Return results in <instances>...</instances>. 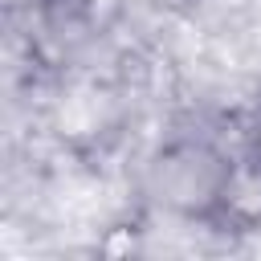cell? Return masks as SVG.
Wrapping results in <instances>:
<instances>
[{"label": "cell", "instance_id": "obj_1", "mask_svg": "<svg viewBox=\"0 0 261 261\" xmlns=\"http://www.w3.org/2000/svg\"><path fill=\"white\" fill-rule=\"evenodd\" d=\"M228 163H220L204 147H179L167 159H159V200L184 212H204L216 208L220 184H224Z\"/></svg>", "mask_w": 261, "mask_h": 261}, {"label": "cell", "instance_id": "obj_2", "mask_svg": "<svg viewBox=\"0 0 261 261\" xmlns=\"http://www.w3.org/2000/svg\"><path fill=\"white\" fill-rule=\"evenodd\" d=\"M216 208L237 224H257L261 220V151L228 163Z\"/></svg>", "mask_w": 261, "mask_h": 261}, {"label": "cell", "instance_id": "obj_3", "mask_svg": "<svg viewBox=\"0 0 261 261\" xmlns=\"http://www.w3.org/2000/svg\"><path fill=\"white\" fill-rule=\"evenodd\" d=\"M257 151H261V130H257Z\"/></svg>", "mask_w": 261, "mask_h": 261}]
</instances>
